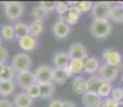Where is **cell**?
Listing matches in <instances>:
<instances>
[{"instance_id": "6da1fadb", "label": "cell", "mask_w": 123, "mask_h": 107, "mask_svg": "<svg viewBox=\"0 0 123 107\" xmlns=\"http://www.w3.org/2000/svg\"><path fill=\"white\" fill-rule=\"evenodd\" d=\"M112 30L111 24L108 19H94L90 26V32L96 39H105Z\"/></svg>"}, {"instance_id": "7a4b0ae2", "label": "cell", "mask_w": 123, "mask_h": 107, "mask_svg": "<svg viewBox=\"0 0 123 107\" xmlns=\"http://www.w3.org/2000/svg\"><path fill=\"white\" fill-rule=\"evenodd\" d=\"M4 4V13L6 16L11 20H16L23 15L25 6L24 3L18 1H6Z\"/></svg>"}, {"instance_id": "3957f363", "label": "cell", "mask_w": 123, "mask_h": 107, "mask_svg": "<svg viewBox=\"0 0 123 107\" xmlns=\"http://www.w3.org/2000/svg\"><path fill=\"white\" fill-rule=\"evenodd\" d=\"M31 63H32L31 59L27 54L19 53L16 54L13 57L11 66L13 68V70L15 72L19 73L23 72V71H29L30 68H31Z\"/></svg>"}, {"instance_id": "277c9868", "label": "cell", "mask_w": 123, "mask_h": 107, "mask_svg": "<svg viewBox=\"0 0 123 107\" xmlns=\"http://www.w3.org/2000/svg\"><path fill=\"white\" fill-rule=\"evenodd\" d=\"M112 6L110 2L100 1L96 2L92 8V16L94 19H109V14Z\"/></svg>"}, {"instance_id": "5b68a950", "label": "cell", "mask_w": 123, "mask_h": 107, "mask_svg": "<svg viewBox=\"0 0 123 107\" xmlns=\"http://www.w3.org/2000/svg\"><path fill=\"white\" fill-rule=\"evenodd\" d=\"M53 75H54V69L51 66L40 65L34 72L35 82L39 85L51 82H53Z\"/></svg>"}, {"instance_id": "8992f818", "label": "cell", "mask_w": 123, "mask_h": 107, "mask_svg": "<svg viewBox=\"0 0 123 107\" xmlns=\"http://www.w3.org/2000/svg\"><path fill=\"white\" fill-rule=\"evenodd\" d=\"M16 84L19 88L24 90H27L29 87H31L33 84H35V77L34 73L31 71H23V72L17 73L16 75Z\"/></svg>"}, {"instance_id": "52a82bcc", "label": "cell", "mask_w": 123, "mask_h": 107, "mask_svg": "<svg viewBox=\"0 0 123 107\" xmlns=\"http://www.w3.org/2000/svg\"><path fill=\"white\" fill-rule=\"evenodd\" d=\"M68 57L71 60L73 59H79V60H86L88 58V51L84 44L81 43H73L70 46L68 51Z\"/></svg>"}, {"instance_id": "ba28073f", "label": "cell", "mask_w": 123, "mask_h": 107, "mask_svg": "<svg viewBox=\"0 0 123 107\" xmlns=\"http://www.w3.org/2000/svg\"><path fill=\"white\" fill-rule=\"evenodd\" d=\"M103 59L105 61V64L116 66V68H119L122 63V56L120 55V53H118L112 48H107L104 50Z\"/></svg>"}, {"instance_id": "9c48e42d", "label": "cell", "mask_w": 123, "mask_h": 107, "mask_svg": "<svg viewBox=\"0 0 123 107\" xmlns=\"http://www.w3.org/2000/svg\"><path fill=\"white\" fill-rule=\"evenodd\" d=\"M118 73H119V68L108 65V64H103L98 69V76L106 82H112L113 79H116Z\"/></svg>"}, {"instance_id": "30bf717a", "label": "cell", "mask_w": 123, "mask_h": 107, "mask_svg": "<svg viewBox=\"0 0 123 107\" xmlns=\"http://www.w3.org/2000/svg\"><path fill=\"white\" fill-rule=\"evenodd\" d=\"M80 15H81V13L77 9V6H75V2H74V6H70V9H68L67 13L60 16V19L63 20L64 23H67L68 25L72 26V25H76L78 23Z\"/></svg>"}, {"instance_id": "8fae6325", "label": "cell", "mask_w": 123, "mask_h": 107, "mask_svg": "<svg viewBox=\"0 0 123 107\" xmlns=\"http://www.w3.org/2000/svg\"><path fill=\"white\" fill-rule=\"evenodd\" d=\"M70 30H71V26L68 25L67 23H64V21L61 19L56 21L53 27L54 34L58 39H64V38H67L68 35V33H70Z\"/></svg>"}, {"instance_id": "7c38bea8", "label": "cell", "mask_w": 123, "mask_h": 107, "mask_svg": "<svg viewBox=\"0 0 123 107\" xmlns=\"http://www.w3.org/2000/svg\"><path fill=\"white\" fill-rule=\"evenodd\" d=\"M72 89L75 93L84 95L85 93L88 92V79L81 77V76H76L73 79Z\"/></svg>"}, {"instance_id": "4fadbf2b", "label": "cell", "mask_w": 123, "mask_h": 107, "mask_svg": "<svg viewBox=\"0 0 123 107\" xmlns=\"http://www.w3.org/2000/svg\"><path fill=\"white\" fill-rule=\"evenodd\" d=\"M82 104L85 107H101V96L98 94L87 92L82 95Z\"/></svg>"}, {"instance_id": "5bb4252c", "label": "cell", "mask_w": 123, "mask_h": 107, "mask_svg": "<svg viewBox=\"0 0 123 107\" xmlns=\"http://www.w3.org/2000/svg\"><path fill=\"white\" fill-rule=\"evenodd\" d=\"M18 44H19L20 48L24 49L26 51H31L37 47V38L31 37V35H27V37H24L22 39L18 40Z\"/></svg>"}, {"instance_id": "9a60e30c", "label": "cell", "mask_w": 123, "mask_h": 107, "mask_svg": "<svg viewBox=\"0 0 123 107\" xmlns=\"http://www.w3.org/2000/svg\"><path fill=\"white\" fill-rule=\"evenodd\" d=\"M70 57H68V53L64 51H58L56 53L55 57H54V64L57 69H65L68 68V63H70Z\"/></svg>"}, {"instance_id": "2e32d148", "label": "cell", "mask_w": 123, "mask_h": 107, "mask_svg": "<svg viewBox=\"0 0 123 107\" xmlns=\"http://www.w3.org/2000/svg\"><path fill=\"white\" fill-rule=\"evenodd\" d=\"M84 65H85V60L73 59V60H70L68 68L65 69H67L70 76H73V75H77L79 73H81V71L84 70Z\"/></svg>"}, {"instance_id": "e0dca14e", "label": "cell", "mask_w": 123, "mask_h": 107, "mask_svg": "<svg viewBox=\"0 0 123 107\" xmlns=\"http://www.w3.org/2000/svg\"><path fill=\"white\" fill-rule=\"evenodd\" d=\"M104 80L100 76H92L88 79V92L94 94H98L101 86L104 84Z\"/></svg>"}, {"instance_id": "ac0fdd59", "label": "cell", "mask_w": 123, "mask_h": 107, "mask_svg": "<svg viewBox=\"0 0 123 107\" xmlns=\"http://www.w3.org/2000/svg\"><path fill=\"white\" fill-rule=\"evenodd\" d=\"M71 76L67 71V69H54L53 82H55L58 85H62L70 78Z\"/></svg>"}, {"instance_id": "d6986e66", "label": "cell", "mask_w": 123, "mask_h": 107, "mask_svg": "<svg viewBox=\"0 0 123 107\" xmlns=\"http://www.w3.org/2000/svg\"><path fill=\"white\" fill-rule=\"evenodd\" d=\"M32 104V100L28 96L26 92L17 93L14 97V106L15 107H30Z\"/></svg>"}, {"instance_id": "ffe728a7", "label": "cell", "mask_w": 123, "mask_h": 107, "mask_svg": "<svg viewBox=\"0 0 123 107\" xmlns=\"http://www.w3.org/2000/svg\"><path fill=\"white\" fill-rule=\"evenodd\" d=\"M100 69V63L98 60L94 57H88L85 60V65H84V71L88 74H93L96 73Z\"/></svg>"}, {"instance_id": "44dd1931", "label": "cell", "mask_w": 123, "mask_h": 107, "mask_svg": "<svg viewBox=\"0 0 123 107\" xmlns=\"http://www.w3.org/2000/svg\"><path fill=\"white\" fill-rule=\"evenodd\" d=\"M40 88H41V97L44 100L50 99L55 93V89H56L55 84L53 82L40 85Z\"/></svg>"}, {"instance_id": "7402d4cb", "label": "cell", "mask_w": 123, "mask_h": 107, "mask_svg": "<svg viewBox=\"0 0 123 107\" xmlns=\"http://www.w3.org/2000/svg\"><path fill=\"white\" fill-rule=\"evenodd\" d=\"M44 29V23L41 20H33L29 25V34L31 37H39Z\"/></svg>"}, {"instance_id": "603a6c76", "label": "cell", "mask_w": 123, "mask_h": 107, "mask_svg": "<svg viewBox=\"0 0 123 107\" xmlns=\"http://www.w3.org/2000/svg\"><path fill=\"white\" fill-rule=\"evenodd\" d=\"M14 32H15V37L18 40L24 37H27L29 35V25L25 23H17L14 26Z\"/></svg>"}, {"instance_id": "cb8c5ba5", "label": "cell", "mask_w": 123, "mask_h": 107, "mask_svg": "<svg viewBox=\"0 0 123 107\" xmlns=\"http://www.w3.org/2000/svg\"><path fill=\"white\" fill-rule=\"evenodd\" d=\"M109 19L117 23H122L123 21V8L121 6H113L110 10Z\"/></svg>"}, {"instance_id": "d4e9b609", "label": "cell", "mask_w": 123, "mask_h": 107, "mask_svg": "<svg viewBox=\"0 0 123 107\" xmlns=\"http://www.w3.org/2000/svg\"><path fill=\"white\" fill-rule=\"evenodd\" d=\"M15 90V86H14L13 82H3L0 80V94L3 96L10 95Z\"/></svg>"}, {"instance_id": "484cf974", "label": "cell", "mask_w": 123, "mask_h": 107, "mask_svg": "<svg viewBox=\"0 0 123 107\" xmlns=\"http://www.w3.org/2000/svg\"><path fill=\"white\" fill-rule=\"evenodd\" d=\"M48 15V12H47L45 9H43L42 6H35V8L32 9L31 11V16L34 20H41L43 21L45 18Z\"/></svg>"}, {"instance_id": "4316f807", "label": "cell", "mask_w": 123, "mask_h": 107, "mask_svg": "<svg viewBox=\"0 0 123 107\" xmlns=\"http://www.w3.org/2000/svg\"><path fill=\"white\" fill-rule=\"evenodd\" d=\"M14 72L15 71L13 70L11 65H6L2 71V73L0 74V80H3V82H12L14 76Z\"/></svg>"}, {"instance_id": "83f0119b", "label": "cell", "mask_w": 123, "mask_h": 107, "mask_svg": "<svg viewBox=\"0 0 123 107\" xmlns=\"http://www.w3.org/2000/svg\"><path fill=\"white\" fill-rule=\"evenodd\" d=\"M26 93L28 94V96L30 99H37V97H41V88H40L39 84H33L31 87H29L26 90Z\"/></svg>"}, {"instance_id": "f1b7e54d", "label": "cell", "mask_w": 123, "mask_h": 107, "mask_svg": "<svg viewBox=\"0 0 123 107\" xmlns=\"http://www.w3.org/2000/svg\"><path fill=\"white\" fill-rule=\"evenodd\" d=\"M1 35L3 39L6 40H12L15 37V32H14V27L10 25H4L1 28Z\"/></svg>"}, {"instance_id": "f546056e", "label": "cell", "mask_w": 123, "mask_h": 107, "mask_svg": "<svg viewBox=\"0 0 123 107\" xmlns=\"http://www.w3.org/2000/svg\"><path fill=\"white\" fill-rule=\"evenodd\" d=\"M112 91V86L110 82H104L103 85L101 86L100 91H98V95L101 97H108L109 94H111Z\"/></svg>"}, {"instance_id": "4dcf8cb0", "label": "cell", "mask_w": 123, "mask_h": 107, "mask_svg": "<svg viewBox=\"0 0 123 107\" xmlns=\"http://www.w3.org/2000/svg\"><path fill=\"white\" fill-rule=\"evenodd\" d=\"M92 2L90 1H78L75 2V6H77V9L80 11V13H86V12H89L90 10H92L93 6H92Z\"/></svg>"}, {"instance_id": "1f68e13d", "label": "cell", "mask_w": 123, "mask_h": 107, "mask_svg": "<svg viewBox=\"0 0 123 107\" xmlns=\"http://www.w3.org/2000/svg\"><path fill=\"white\" fill-rule=\"evenodd\" d=\"M111 99L115 100L117 103L122 102V100H123V89L122 88H120V87L113 88L111 91Z\"/></svg>"}, {"instance_id": "d6a6232c", "label": "cell", "mask_w": 123, "mask_h": 107, "mask_svg": "<svg viewBox=\"0 0 123 107\" xmlns=\"http://www.w3.org/2000/svg\"><path fill=\"white\" fill-rule=\"evenodd\" d=\"M70 6H68V2H63V1H57V6H56V11L59 15H63L68 11Z\"/></svg>"}, {"instance_id": "836d02e7", "label": "cell", "mask_w": 123, "mask_h": 107, "mask_svg": "<svg viewBox=\"0 0 123 107\" xmlns=\"http://www.w3.org/2000/svg\"><path fill=\"white\" fill-rule=\"evenodd\" d=\"M56 6H57V1H41L40 2V6L45 9L47 12L53 11L54 9H56Z\"/></svg>"}, {"instance_id": "e575fe53", "label": "cell", "mask_w": 123, "mask_h": 107, "mask_svg": "<svg viewBox=\"0 0 123 107\" xmlns=\"http://www.w3.org/2000/svg\"><path fill=\"white\" fill-rule=\"evenodd\" d=\"M9 59V53L6 48L0 47V63H4Z\"/></svg>"}, {"instance_id": "d590c367", "label": "cell", "mask_w": 123, "mask_h": 107, "mask_svg": "<svg viewBox=\"0 0 123 107\" xmlns=\"http://www.w3.org/2000/svg\"><path fill=\"white\" fill-rule=\"evenodd\" d=\"M117 104L118 103L113 99H111V97H107V99L103 102V104H102V105H103L104 107H116V106H117Z\"/></svg>"}, {"instance_id": "8d00e7d4", "label": "cell", "mask_w": 123, "mask_h": 107, "mask_svg": "<svg viewBox=\"0 0 123 107\" xmlns=\"http://www.w3.org/2000/svg\"><path fill=\"white\" fill-rule=\"evenodd\" d=\"M0 107H15L9 100H0Z\"/></svg>"}, {"instance_id": "74e56055", "label": "cell", "mask_w": 123, "mask_h": 107, "mask_svg": "<svg viewBox=\"0 0 123 107\" xmlns=\"http://www.w3.org/2000/svg\"><path fill=\"white\" fill-rule=\"evenodd\" d=\"M49 107H63V102L62 101H59V100H55L50 103Z\"/></svg>"}, {"instance_id": "f35d334b", "label": "cell", "mask_w": 123, "mask_h": 107, "mask_svg": "<svg viewBox=\"0 0 123 107\" xmlns=\"http://www.w3.org/2000/svg\"><path fill=\"white\" fill-rule=\"evenodd\" d=\"M63 107H76V105L73 102L67 101V102H63Z\"/></svg>"}, {"instance_id": "ab89813d", "label": "cell", "mask_w": 123, "mask_h": 107, "mask_svg": "<svg viewBox=\"0 0 123 107\" xmlns=\"http://www.w3.org/2000/svg\"><path fill=\"white\" fill-rule=\"evenodd\" d=\"M4 66H6V64H4V63H0V74L2 73V71H3Z\"/></svg>"}, {"instance_id": "60d3db41", "label": "cell", "mask_w": 123, "mask_h": 107, "mask_svg": "<svg viewBox=\"0 0 123 107\" xmlns=\"http://www.w3.org/2000/svg\"><path fill=\"white\" fill-rule=\"evenodd\" d=\"M116 107H123V101L122 102H119V103L117 104V106Z\"/></svg>"}, {"instance_id": "b9f144b4", "label": "cell", "mask_w": 123, "mask_h": 107, "mask_svg": "<svg viewBox=\"0 0 123 107\" xmlns=\"http://www.w3.org/2000/svg\"><path fill=\"white\" fill-rule=\"evenodd\" d=\"M119 3H120V6H121L122 8H123V1H122V2H119Z\"/></svg>"}, {"instance_id": "7bdbcfd3", "label": "cell", "mask_w": 123, "mask_h": 107, "mask_svg": "<svg viewBox=\"0 0 123 107\" xmlns=\"http://www.w3.org/2000/svg\"><path fill=\"white\" fill-rule=\"evenodd\" d=\"M0 47H1V38H0Z\"/></svg>"}, {"instance_id": "ee69618b", "label": "cell", "mask_w": 123, "mask_h": 107, "mask_svg": "<svg viewBox=\"0 0 123 107\" xmlns=\"http://www.w3.org/2000/svg\"><path fill=\"white\" fill-rule=\"evenodd\" d=\"M122 82H123V76H122Z\"/></svg>"}, {"instance_id": "f6af8a7d", "label": "cell", "mask_w": 123, "mask_h": 107, "mask_svg": "<svg viewBox=\"0 0 123 107\" xmlns=\"http://www.w3.org/2000/svg\"><path fill=\"white\" fill-rule=\"evenodd\" d=\"M101 107H104V106H103V105H101Z\"/></svg>"}]
</instances>
